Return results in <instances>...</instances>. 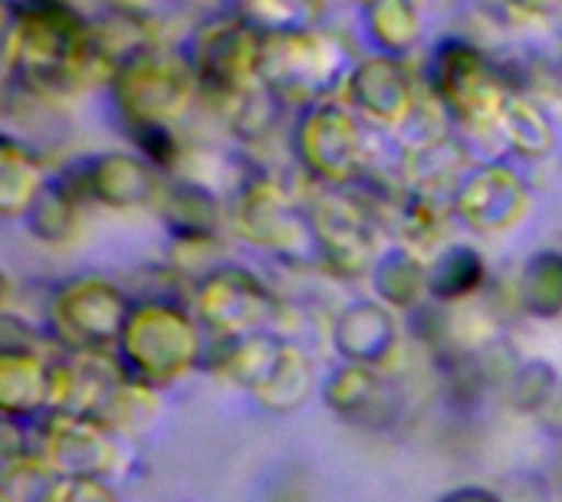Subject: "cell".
<instances>
[{
  "mask_svg": "<svg viewBox=\"0 0 562 502\" xmlns=\"http://www.w3.org/2000/svg\"><path fill=\"white\" fill-rule=\"evenodd\" d=\"M161 217L175 237H184V243H198V240L214 237L217 201L207 187L194 181H181L161 194Z\"/></svg>",
  "mask_w": 562,
  "mask_h": 502,
  "instance_id": "8fae6325",
  "label": "cell"
},
{
  "mask_svg": "<svg viewBox=\"0 0 562 502\" xmlns=\"http://www.w3.org/2000/svg\"><path fill=\"white\" fill-rule=\"evenodd\" d=\"M501 132L507 135V141L520 151V155H530V158H543L553 151V125L547 118V112L527 99V95H510L504 112H501Z\"/></svg>",
  "mask_w": 562,
  "mask_h": 502,
  "instance_id": "5bb4252c",
  "label": "cell"
},
{
  "mask_svg": "<svg viewBox=\"0 0 562 502\" xmlns=\"http://www.w3.org/2000/svg\"><path fill=\"white\" fill-rule=\"evenodd\" d=\"M260 53L263 30H257L247 16H221L194 33L188 66L198 89L214 99L237 102L260 85Z\"/></svg>",
  "mask_w": 562,
  "mask_h": 502,
  "instance_id": "6da1fadb",
  "label": "cell"
},
{
  "mask_svg": "<svg viewBox=\"0 0 562 502\" xmlns=\"http://www.w3.org/2000/svg\"><path fill=\"white\" fill-rule=\"evenodd\" d=\"M524 293L543 306V312H553L550 306L562 303V256L560 253H540L527 276H524Z\"/></svg>",
  "mask_w": 562,
  "mask_h": 502,
  "instance_id": "ac0fdd59",
  "label": "cell"
},
{
  "mask_svg": "<svg viewBox=\"0 0 562 502\" xmlns=\"http://www.w3.org/2000/svg\"><path fill=\"white\" fill-rule=\"evenodd\" d=\"M56 184L76 204L92 197V201H102L109 207H135V204L151 201L155 191H158L155 174L148 171V164L132 158V155H102V158H95L89 164L72 168Z\"/></svg>",
  "mask_w": 562,
  "mask_h": 502,
  "instance_id": "8992f818",
  "label": "cell"
},
{
  "mask_svg": "<svg viewBox=\"0 0 562 502\" xmlns=\"http://www.w3.org/2000/svg\"><path fill=\"white\" fill-rule=\"evenodd\" d=\"M323 0H240V16H247L263 33L313 30Z\"/></svg>",
  "mask_w": 562,
  "mask_h": 502,
  "instance_id": "2e32d148",
  "label": "cell"
},
{
  "mask_svg": "<svg viewBox=\"0 0 562 502\" xmlns=\"http://www.w3.org/2000/svg\"><path fill=\"white\" fill-rule=\"evenodd\" d=\"M366 10H369V33L385 53L398 56V53H408L412 46H418L422 13H418L415 0H375Z\"/></svg>",
  "mask_w": 562,
  "mask_h": 502,
  "instance_id": "9a60e30c",
  "label": "cell"
},
{
  "mask_svg": "<svg viewBox=\"0 0 562 502\" xmlns=\"http://www.w3.org/2000/svg\"><path fill=\"white\" fill-rule=\"evenodd\" d=\"M76 201L59 187H43V194L33 201V207L26 210V224H30V233L40 237V240H49V243H59L72 233L76 227Z\"/></svg>",
  "mask_w": 562,
  "mask_h": 502,
  "instance_id": "e0dca14e",
  "label": "cell"
},
{
  "mask_svg": "<svg viewBox=\"0 0 562 502\" xmlns=\"http://www.w3.org/2000/svg\"><path fill=\"white\" fill-rule=\"evenodd\" d=\"M43 194V168L26 145L3 138L0 151V207L3 214H26Z\"/></svg>",
  "mask_w": 562,
  "mask_h": 502,
  "instance_id": "4fadbf2b",
  "label": "cell"
},
{
  "mask_svg": "<svg viewBox=\"0 0 562 502\" xmlns=\"http://www.w3.org/2000/svg\"><path fill=\"white\" fill-rule=\"evenodd\" d=\"M109 82L128 125H171L198 89L188 59H178L161 46L119 66Z\"/></svg>",
  "mask_w": 562,
  "mask_h": 502,
  "instance_id": "3957f363",
  "label": "cell"
},
{
  "mask_svg": "<svg viewBox=\"0 0 562 502\" xmlns=\"http://www.w3.org/2000/svg\"><path fill=\"white\" fill-rule=\"evenodd\" d=\"M92 36L112 72L158 46L155 23L132 3H109L102 16L92 20Z\"/></svg>",
  "mask_w": 562,
  "mask_h": 502,
  "instance_id": "30bf717a",
  "label": "cell"
},
{
  "mask_svg": "<svg viewBox=\"0 0 562 502\" xmlns=\"http://www.w3.org/2000/svg\"><path fill=\"white\" fill-rule=\"evenodd\" d=\"M481 273H484V266H481L477 253H471V250H454V253L438 266V273H435V289H438L441 296H461V293H468V289H474V286L481 283Z\"/></svg>",
  "mask_w": 562,
  "mask_h": 502,
  "instance_id": "d6986e66",
  "label": "cell"
},
{
  "mask_svg": "<svg viewBox=\"0 0 562 502\" xmlns=\"http://www.w3.org/2000/svg\"><path fill=\"white\" fill-rule=\"evenodd\" d=\"M296 148L310 174L323 181H352L366 164V135L342 105H313L296 132Z\"/></svg>",
  "mask_w": 562,
  "mask_h": 502,
  "instance_id": "5b68a950",
  "label": "cell"
},
{
  "mask_svg": "<svg viewBox=\"0 0 562 502\" xmlns=\"http://www.w3.org/2000/svg\"><path fill=\"white\" fill-rule=\"evenodd\" d=\"M342 76V43L323 30L263 33L260 85L277 99H316Z\"/></svg>",
  "mask_w": 562,
  "mask_h": 502,
  "instance_id": "7a4b0ae2",
  "label": "cell"
},
{
  "mask_svg": "<svg viewBox=\"0 0 562 502\" xmlns=\"http://www.w3.org/2000/svg\"><path fill=\"white\" fill-rule=\"evenodd\" d=\"M435 95L468 122H501L507 105L504 76L464 39H445L435 56Z\"/></svg>",
  "mask_w": 562,
  "mask_h": 502,
  "instance_id": "277c9868",
  "label": "cell"
},
{
  "mask_svg": "<svg viewBox=\"0 0 562 502\" xmlns=\"http://www.w3.org/2000/svg\"><path fill=\"white\" fill-rule=\"evenodd\" d=\"M514 10H520L524 16H537V20H553L562 16V0H507Z\"/></svg>",
  "mask_w": 562,
  "mask_h": 502,
  "instance_id": "44dd1931",
  "label": "cell"
},
{
  "mask_svg": "<svg viewBox=\"0 0 562 502\" xmlns=\"http://www.w3.org/2000/svg\"><path fill=\"white\" fill-rule=\"evenodd\" d=\"M132 135L138 148L155 161V164H175L178 161V141L171 125H132Z\"/></svg>",
  "mask_w": 562,
  "mask_h": 502,
  "instance_id": "ffe728a7",
  "label": "cell"
},
{
  "mask_svg": "<svg viewBox=\"0 0 562 502\" xmlns=\"http://www.w3.org/2000/svg\"><path fill=\"white\" fill-rule=\"evenodd\" d=\"M530 207V197L520 184V178L501 164H491L477 171L458 194V214L487 233L514 227Z\"/></svg>",
  "mask_w": 562,
  "mask_h": 502,
  "instance_id": "ba28073f",
  "label": "cell"
},
{
  "mask_svg": "<svg viewBox=\"0 0 562 502\" xmlns=\"http://www.w3.org/2000/svg\"><path fill=\"white\" fill-rule=\"evenodd\" d=\"M240 227L247 237H254L257 243H283L296 233V220L290 210V201L280 194L277 184H250L240 197Z\"/></svg>",
  "mask_w": 562,
  "mask_h": 502,
  "instance_id": "7c38bea8",
  "label": "cell"
},
{
  "mask_svg": "<svg viewBox=\"0 0 562 502\" xmlns=\"http://www.w3.org/2000/svg\"><path fill=\"white\" fill-rule=\"evenodd\" d=\"M346 95L362 115L382 125H402L418 99L408 69L395 56H369L356 62L346 76Z\"/></svg>",
  "mask_w": 562,
  "mask_h": 502,
  "instance_id": "52a82bcc",
  "label": "cell"
},
{
  "mask_svg": "<svg viewBox=\"0 0 562 502\" xmlns=\"http://www.w3.org/2000/svg\"><path fill=\"white\" fill-rule=\"evenodd\" d=\"M428 3H451V0H428Z\"/></svg>",
  "mask_w": 562,
  "mask_h": 502,
  "instance_id": "7402d4cb",
  "label": "cell"
},
{
  "mask_svg": "<svg viewBox=\"0 0 562 502\" xmlns=\"http://www.w3.org/2000/svg\"><path fill=\"white\" fill-rule=\"evenodd\" d=\"M313 227H316L323 250L333 260H339L342 266H359L366 260V253L372 250L369 214L356 201H346V197L319 201Z\"/></svg>",
  "mask_w": 562,
  "mask_h": 502,
  "instance_id": "9c48e42d",
  "label": "cell"
},
{
  "mask_svg": "<svg viewBox=\"0 0 562 502\" xmlns=\"http://www.w3.org/2000/svg\"><path fill=\"white\" fill-rule=\"evenodd\" d=\"M109 3H128V0H109Z\"/></svg>",
  "mask_w": 562,
  "mask_h": 502,
  "instance_id": "603a6c76",
  "label": "cell"
}]
</instances>
